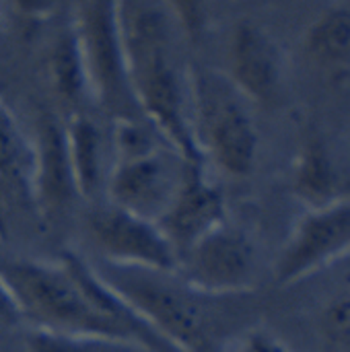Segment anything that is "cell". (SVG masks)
<instances>
[{"label": "cell", "instance_id": "12", "mask_svg": "<svg viewBox=\"0 0 350 352\" xmlns=\"http://www.w3.org/2000/svg\"><path fill=\"white\" fill-rule=\"evenodd\" d=\"M231 70L227 76L256 103L272 101L281 87V54L272 37L256 23L241 21L229 47Z\"/></svg>", "mask_w": 350, "mask_h": 352}, {"label": "cell", "instance_id": "20", "mask_svg": "<svg viewBox=\"0 0 350 352\" xmlns=\"http://www.w3.org/2000/svg\"><path fill=\"white\" fill-rule=\"evenodd\" d=\"M177 27L188 37H200L208 21V0H165Z\"/></svg>", "mask_w": 350, "mask_h": 352}, {"label": "cell", "instance_id": "3", "mask_svg": "<svg viewBox=\"0 0 350 352\" xmlns=\"http://www.w3.org/2000/svg\"><path fill=\"white\" fill-rule=\"evenodd\" d=\"M0 274L14 295L23 324L27 322L31 328L47 332L128 340L89 299L62 256L54 262L33 258L0 260Z\"/></svg>", "mask_w": 350, "mask_h": 352}, {"label": "cell", "instance_id": "2", "mask_svg": "<svg viewBox=\"0 0 350 352\" xmlns=\"http://www.w3.org/2000/svg\"><path fill=\"white\" fill-rule=\"evenodd\" d=\"M95 274L120 295L165 342L179 352H212V326L204 295L177 272L89 262Z\"/></svg>", "mask_w": 350, "mask_h": 352}, {"label": "cell", "instance_id": "16", "mask_svg": "<svg viewBox=\"0 0 350 352\" xmlns=\"http://www.w3.org/2000/svg\"><path fill=\"white\" fill-rule=\"evenodd\" d=\"M305 58L320 70L336 72L350 64V0L324 10L303 39Z\"/></svg>", "mask_w": 350, "mask_h": 352}, {"label": "cell", "instance_id": "24", "mask_svg": "<svg viewBox=\"0 0 350 352\" xmlns=\"http://www.w3.org/2000/svg\"><path fill=\"white\" fill-rule=\"evenodd\" d=\"M4 235H6V225H4V217L0 212V237H4Z\"/></svg>", "mask_w": 350, "mask_h": 352}, {"label": "cell", "instance_id": "8", "mask_svg": "<svg viewBox=\"0 0 350 352\" xmlns=\"http://www.w3.org/2000/svg\"><path fill=\"white\" fill-rule=\"evenodd\" d=\"M76 25L87 56L93 97L113 109L116 120L136 118L134 109L138 111V107L124 64L116 0H95L85 21H76Z\"/></svg>", "mask_w": 350, "mask_h": 352}, {"label": "cell", "instance_id": "13", "mask_svg": "<svg viewBox=\"0 0 350 352\" xmlns=\"http://www.w3.org/2000/svg\"><path fill=\"white\" fill-rule=\"evenodd\" d=\"M293 194L307 210H318L350 198V184L318 132L305 134L295 167Z\"/></svg>", "mask_w": 350, "mask_h": 352}, {"label": "cell", "instance_id": "15", "mask_svg": "<svg viewBox=\"0 0 350 352\" xmlns=\"http://www.w3.org/2000/svg\"><path fill=\"white\" fill-rule=\"evenodd\" d=\"M66 134L78 196L95 200L99 192L105 194V182L109 175V167H105V140L101 128L91 116L76 111L66 122Z\"/></svg>", "mask_w": 350, "mask_h": 352}, {"label": "cell", "instance_id": "4", "mask_svg": "<svg viewBox=\"0 0 350 352\" xmlns=\"http://www.w3.org/2000/svg\"><path fill=\"white\" fill-rule=\"evenodd\" d=\"M188 87L192 132L204 161L235 177L250 175L258 157L252 101L225 72L212 68H190Z\"/></svg>", "mask_w": 350, "mask_h": 352}, {"label": "cell", "instance_id": "1", "mask_svg": "<svg viewBox=\"0 0 350 352\" xmlns=\"http://www.w3.org/2000/svg\"><path fill=\"white\" fill-rule=\"evenodd\" d=\"M130 89L140 116L190 163H206L192 132L188 72L173 54L177 27L165 0H116Z\"/></svg>", "mask_w": 350, "mask_h": 352}, {"label": "cell", "instance_id": "11", "mask_svg": "<svg viewBox=\"0 0 350 352\" xmlns=\"http://www.w3.org/2000/svg\"><path fill=\"white\" fill-rule=\"evenodd\" d=\"M35 148V212L41 219H50L66 210L78 196L66 124L54 113H43L37 124Z\"/></svg>", "mask_w": 350, "mask_h": 352}, {"label": "cell", "instance_id": "22", "mask_svg": "<svg viewBox=\"0 0 350 352\" xmlns=\"http://www.w3.org/2000/svg\"><path fill=\"white\" fill-rule=\"evenodd\" d=\"M19 324H23L21 309L14 301L12 291L0 274V328H14Z\"/></svg>", "mask_w": 350, "mask_h": 352}, {"label": "cell", "instance_id": "5", "mask_svg": "<svg viewBox=\"0 0 350 352\" xmlns=\"http://www.w3.org/2000/svg\"><path fill=\"white\" fill-rule=\"evenodd\" d=\"M256 262L250 237L223 223L179 256L177 276L204 297H229L254 287Z\"/></svg>", "mask_w": 350, "mask_h": 352}, {"label": "cell", "instance_id": "7", "mask_svg": "<svg viewBox=\"0 0 350 352\" xmlns=\"http://www.w3.org/2000/svg\"><path fill=\"white\" fill-rule=\"evenodd\" d=\"M89 231L99 260L116 266L177 272V254L161 227L109 202L93 208Z\"/></svg>", "mask_w": 350, "mask_h": 352}, {"label": "cell", "instance_id": "21", "mask_svg": "<svg viewBox=\"0 0 350 352\" xmlns=\"http://www.w3.org/2000/svg\"><path fill=\"white\" fill-rule=\"evenodd\" d=\"M229 352H291V349L270 330L252 328L231 344Z\"/></svg>", "mask_w": 350, "mask_h": 352}, {"label": "cell", "instance_id": "10", "mask_svg": "<svg viewBox=\"0 0 350 352\" xmlns=\"http://www.w3.org/2000/svg\"><path fill=\"white\" fill-rule=\"evenodd\" d=\"M227 206L223 192L210 182L206 163H188L184 182L157 223L179 256L186 254L204 235L227 223Z\"/></svg>", "mask_w": 350, "mask_h": 352}, {"label": "cell", "instance_id": "14", "mask_svg": "<svg viewBox=\"0 0 350 352\" xmlns=\"http://www.w3.org/2000/svg\"><path fill=\"white\" fill-rule=\"evenodd\" d=\"M33 173V142L25 136L8 105L0 99V194L29 212H35Z\"/></svg>", "mask_w": 350, "mask_h": 352}, {"label": "cell", "instance_id": "23", "mask_svg": "<svg viewBox=\"0 0 350 352\" xmlns=\"http://www.w3.org/2000/svg\"><path fill=\"white\" fill-rule=\"evenodd\" d=\"M56 0H14L17 8H21L23 12L31 14V16H43L45 12L52 10Z\"/></svg>", "mask_w": 350, "mask_h": 352}, {"label": "cell", "instance_id": "6", "mask_svg": "<svg viewBox=\"0 0 350 352\" xmlns=\"http://www.w3.org/2000/svg\"><path fill=\"white\" fill-rule=\"evenodd\" d=\"M188 163L169 144L113 161L105 182V202L159 223L184 182Z\"/></svg>", "mask_w": 350, "mask_h": 352}, {"label": "cell", "instance_id": "9", "mask_svg": "<svg viewBox=\"0 0 350 352\" xmlns=\"http://www.w3.org/2000/svg\"><path fill=\"white\" fill-rule=\"evenodd\" d=\"M347 254H350V198L307 210L299 219L276 260L274 278L281 287L295 285Z\"/></svg>", "mask_w": 350, "mask_h": 352}, {"label": "cell", "instance_id": "17", "mask_svg": "<svg viewBox=\"0 0 350 352\" xmlns=\"http://www.w3.org/2000/svg\"><path fill=\"white\" fill-rule=\"evenodd\" d=\"M50 70L54 89L62 101L70 105H80L83 101L93 97L87 56L76 21L58 33L50 56Z\"/></svg>", "mask_w": 350, "mask_h": 352}, {"label": "cell", "instance_id": "19", "mask_svg": "<svg viewBox=\"0 0 350 352\" xmlns=\"http://www.w3.org/2000/svg\"><path fill=\"white\" fill-rule=\"evenodd\" d=\"M318 328L332 351L350 352V289L326 301L318 318Z\"/></svg>", "mask_w": 350, "mask_h": 352}, {"label": "cell", "instance_id": "18", "mask_svg": "<svg viewBox=\"0 0 350 352\" xmlns=\"http://www.w3.org/2000/svg\"><path fill=\"white\" fill-rule=\"evenodd\" d=\"M25 352H149L142 346L95 334H62L31 328L25 336Z\"/></svg>", "mask_w": 350, "mask_h": 352}]
</instances>
